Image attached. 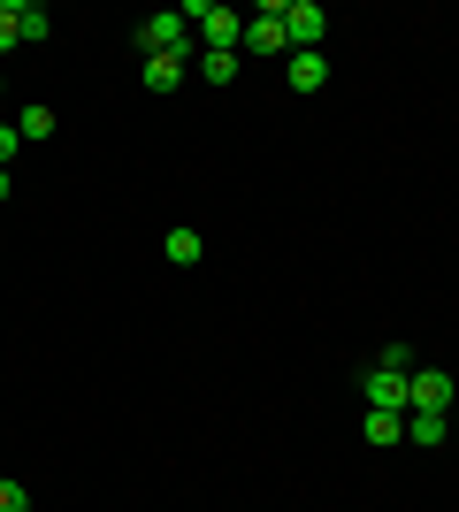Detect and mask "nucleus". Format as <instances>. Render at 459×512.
Returning <instances> with one entry per match:
<instances>
[{
    "label": "nucleus",
    "instance_id": "nucleus-1",
    "mask_svg": "<svg viewBox=\"0 0 459 512\" xmlns=\"http://www.w3.org/2000/svg\"><path fill=\"white\" fill-rule=\"evenodd\" d=\"M131 46H138V54H146V62H153V54H184V62H199V39H192V23L176 16V8H161V16H146V23H138V31H131Z\"/></svg>",
    "mask_w": 459,
    "mask_h": 512
},
{
    "label": "nucleus",
    "instance_id": "nucleus-9",
    "mask_svg": "<svg viewBox=\"0 0 459 512\" xmlns=\"http://www.w3.org/2000/svg\"><path fill=\"white\" fill-rule=\"evenodd\" d=\"M184 69H192L184 54H153V62H146V92H176V85H184Z\"/></svg>",
    "mask_w": 459,
    "mask_h": 512
},
{
    "label": "nucleus",
    "instance_id": "nucleus-20",
    "mask_svg": "<svg viewBox=\"0 0 459 512\" xmlns=\"http://www.w3.org/2000/svg\"><path fill=\"white\" fill-rule=\"evenodd\" d=\"M0 92H8V77H0Z\"/></svg>",
    "mask_w": 459,
    "mask_h": 512
},
{
    "label": "nucleus",
    "instance_id": "nucleus-6",
    "mask_svg": "<svg viewBox=\"0 0 459 512\" xmlns=\"http://www.w3.org/2000/svg\"><path fill=\"white\" fill-rule=\"evenodd\" d=\"M452 398H459V383L444 367H414V406L406 413H452Z\"/></svg>",
    "mask_w": 459,
    "mask_h": 512
},
{
    "label": "nucleus",
    "instance_id": "nucleus-15",
    "mask_svg": "<svg viewBox=\"0 0 459 512\" xmlns=\"http://www.w3.org/2000/svg\"><path fill=\"white\" fill-rule=\"evenodd\" d=\"M23 46V0H0V54Z\"/></svg>",
    "mask_w": 459,
    "mask_h": 512
},
{
    "label": "nucleus",
    "instance_id": "nucleus-12",
    "mask_svg": "<svg viewBox=\"0 0 459 512\" xmlns=\"http://www.w3.org/2000/svg\"><path fill=\"white\" fill-rule=\"evenodd\" d=\"M199 253H207V237H199V230H169V260H176V268H199Z\"/></svg>",
    "mask_w": 459,
    "mask_h": 512
},
{
    "label": "nucleus",
    "instance_id": "nucleus-5",
    "mask_svg": "<svg viewBox=\"0 0 459 512\" xmlns=\"http://www.w3.org/2000/svg\"><path fill=\"white\" fill-rule=\"evenodd\" d=\"M192 39H199V54H238V46H245V16L215 0V8L199 16V31H192Z\"/></svg>",
    "mask_w": 459,
    "mask_h": 512
},
{
    "label": "nucleus",
    "instance_id": "nucleus-11",
    "mask_svg": "<svg viewBox=\"0 0 459 512\" xmlns=\"http://www.w3.org/2000/svg\"><path fill=\"white\" fill-rule=\"evenodd\" d=\"M368 444H406V413H368Z\"/></svg>",
    "mask_w": 459,
    "mask_h": 512
},
{
    "label": "nucleus",
    "instance_id": "nucleus-18",
    "mask_svg": "<svg viewBox=\"0 0 459 512\" xmlns=\"http://www.w3.org/2000/svg\"><path fill=\"white\" fill-rule=\"evenodd\" d=\"M23 153V138H16V123H0V169H8V161H16Z\"/></svg>",
    "mask_w": 459,
    "mask_h": 512
},
{
    "label": "nucleus",
    "instance_id": "nucleus-14",
    "mask_svg": "<svg viewBox=\"0 0 459 512\" xmlns=\"http://www.w3.org/2000/svg\"><path fill=\"white\" fill-rule=\"evenodd\" d=\"M199 77L207 85H238V54H199Z\"/></svg>",
    "mask_w": 459,
    "mask_h": 512
},
{
    "label": "nucleus",
    "instance_id": "nucleus-7",
    "mask_svg": "<svg viewBox=\"0 0 459 512\" xmlns=\"http://www.w3.org/2000/svg\"><path fill=\"white\" fill-rule=\"evenodd\" d=\"M444 436H452V421H444V413H406V444H414V451H437Z\"/></svg>",
    "mask_w": 459,
    "mask_h": 512
},
{
    "label": "nucleus",
    "instance_id": "nucleus-3",
    "mask_svg": "<svg viewBox=\"0 0 459 512\" xmlns=\"http://www.w3.org/2000/svg\"><path fill=\"white\" fill-rule=\"evenodd\" d=\"M284 31H291V54H322L329 8H322V0H284Z\"/></svg>",
    "mask_w": 459,
    "mask_h": 512
},
{
    "label": "nucleus",
    "instance_id": "nucleus-19",
    "mask_svg": "<svg viewBox=\"0 0 459 512\" xmlns=\"http://www.w3.org/2000/svg\"><path fill=\"white\" fill-rule=\"evenodd\" d=\"M0 199H8V169H0Z\"/></svg>",
    "mask_w": 459,
    "mask_h": 512
},
{
    "label": "nucleus",
    "instance_id": "nucleus-17",
    "mask_svg": "<svg viewBox=\"0 0 459 512\" xmlns=\"http://www.w3.org/2000/svg\"><path fill=\"white\" fill-rule=\"evenodd\" d=\"M0 512H31V490H23V482H0Z\"/></svg>",
    "mask_w": 459,
    "mask_h": 512
},
{
    "label": "nucleus",
    "instance_id": "nucleus-16",
    "mask_svg": "<svg viewBox=\"0 0 459 512\" xmlns=\"http://www.w3.org/2000/svg\"><path fill=\"white\" fill-rule=\"evenodd\" d=\"M375 367H398V375H414V352H406V344L391 337V344H383V352H375Z\"/></svg>",
    "mask_w": 459,
    "mask_h": 512
},
{
    "label": "nucleus",
    "instance_id": "nucleus-8",
    "mask_svg": "<svg viewBox=\"0 0 459 512\" xmlns=\"http://www.w3.org/2000/svg\"><path fill=\"white\" fill-rule=\"evenodd\" d=\"M329 85V54H291V92H322Z\"/></svg>",
    "mask_w": 459,
    "mask_h": 512
},
{
    "label": "nucleus",
    "instance_id": "nucleus-13",
    "mask_svg": "<svg viewBox=\"0 0 459 512\" xmlns=\"http://www.w3.org/2000/svg\"><path fill=\"white\" fill-rule=\"evenodd\" d=\"M54 16H46V0H23V46H46Z\"/></svg>",
    "mask_w": 459,
    "mask_h": 512
},
{
    "label": "nucleus",
    "instance_id": "nucleus-4",
    "mask_svg": "<svg viewBox=\"0 0 459 512\" xmlns=\"http://www.w3.org/2000/svg\"><path fill=\"white\" fill-rule=\"evenodd\" d=\"M238 54H291V31H284V0H268L245 16V46Z\"/></svg>",
    "mask_w": 459,
    "mask_h": 512
},
{
    "label": "nucleus",
    "instance_id": "nucleus-2",
    "mask_svg": "<svg viewBox=\"0 0 459 512\" xmlns=\"http://www.w3.org/2000/svg\"><path fill=\"white\" fill-rule=\"evenodd\" d=\"M360 398H368V413H406V406H414V375L368 367V375H360Z\"/></svg>",
    "mask_w": 459,
    "mask_h": 512
},
{
    "label": "nucleus",
    "instance_id": "nucleus-10",
    "mask_svg": "<svg viewBox=\"0 0 459 512\" xmlns=\"http://www.w3.org/2000/svg\"><path fill=\"white\" fill-rule=\"evenodd\" d=\"M16 138H23V146H46V138H54V107H23V115H16Z\"/></svg>",
    "mask_w": 459,
    "mask_h": 512
}]
</instances>
